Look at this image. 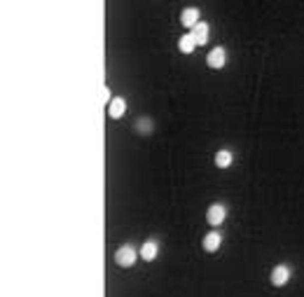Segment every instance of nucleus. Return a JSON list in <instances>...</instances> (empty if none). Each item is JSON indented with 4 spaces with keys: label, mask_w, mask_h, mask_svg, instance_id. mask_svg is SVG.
Segmentation results:
<instances>
[{
    "label": "nucleus",
    "mask_w": 304,
    "mask_h": 297,
    "mask_svg": "<svg viewBox=\"0 0 304 297\" xmlns=\"http://www.w3.org/2000/svg\"><path fill=\"white\" fill-rule=\"evenodd\" d=\"M138 260V251L134 248V246H120L117 248V253H115V262L120 267H134Z\"/></svg>",
    "instance_id": "f257e3e1"
},
{
    "label": "nucleus",
    "mask_w": 304,
    "mask_h": 297,
    "mask_svg": "<svg viewBox=\"0 0 304 297\" xmlns=\"http://www.w3.org/2000/svg\"><path fill=\"white\" fill-rule=\"evenodd\" d=\"M290 276H293V269L288 265H276L272 269V286L281 288V286H286L290 281Z\"/></svg>",
    "instance_id": "f03ea898"
},
{
    "label": "nucleus",
    "mask_w": 304,
    "mask_h": 297,
    "mask_svg": "<svg viewBox=\"0 0 304 297\" xmlns=\"http://www.w3.org/2000/svg\"><path fill=\"white\" fill-rule=\"evenodd\" d=\"M225 215H227V211H225V206H222V204H213V206H208V213H206V220H208V225H213V227H218V225H222V220H225Z\"/></svg>",
    "instance_id": "7ed1b4c3"
},
{
    "label": "nucleus",
    "mask_w": 304,
    "mask_h": 297,
    "mask_svg": "<svg viewBox=\"0 0 304 297\" xmlns=\"http://www.w3.org/2000/svg\"><path fill=\"white\" fill-rule=\"evenodd\" d=\"M159 255V244L154 241V239H150V241H145L143 246H141V260H145V262H152V260Z\"/></svg>",
    "instance_id": "20e7f679"
},
{
    "label": "nucleus",
    "mask_w": 304,
    "mask_h": 297,
    "mask_svg": "<svg viewBox=\"0 0 304 297\" xmlns=\"http://www.w3.org/2000/svg\"><path fill=\"white\" fill-rule=\"evenodd\" d=\"M220 244H222L220 232H208V234L204 236V251L206 253H215L220 248Z\"/></svg>",
    "instance_id": "39448f33"
},
{
    "label": "nucleus",
    "mask_w": 304,
    "mask_h": 297,
    "mask_svg": "<svg viewBox=\"0 0 304 297\" xmlns=\"http://www.w3.org/2000/svg\"><path fill=\"white\" fill-rule=\"evenodd\" d=\"M124 113H127V101L124 99H113L110 103H108V115H110L113 120L122 117Z\"/></svg>",
    "instance_id": "423d86ee"
},
{
    "label": "nucleus",
    "mask_w": 304,
    "mask_h": 297,
    "mask_svg": "<svg viewBox=\"0 0 304 297\" xmlns=\"http://www.w3.org/2000/svg\"><path fill=\"white\" fill-rule=\"evenodd\" d=\"M180 21H182V26H190V28H194V26L199 23V9H197V7H187V9H182Z\"/></svg>",
    "instance_id": "0eeeda50"
},
{
    "label": "nucleus",
    "mask_w": 304,
    "mask_h": 297,
    "mask_svg": "<svg viewBox=\"0 0 304 297\" xmlns=\"http://www.w3.org/2000/svg\"><path fill=\"white\" fill-rule=\"evenodd\" d=\"M192 38L197 45H206V40H208V23L199 21L194 28H192Z\"/></svg>",
    "instance_id": "6e6552de"
},
{
    "label": "nucleus",
    "mask_w": 304,
    "mask_h": 297,
    "mask_svg": "<svg viewBox=\"0 0 304 297\" xmlns=\"http://www.w3.org/2000/svg\"><path fill=\"white\" fill-rule=\"evenodd\" d=\"M208 66H211V68H222V66H225V49H222V47H215V49L208 54Z\"/></svg>",
    "instance_id": "1a4fd4ad"
},
{
    "label": "nucleus",
    "mask_w": 304,
    "mask_h": 297,
    "mask_svg": "<svg viewBox=\"0 0 304 297\" xmlns=\"http://www.w3.org/2000/svg\"><path fill=\"white\" fill-rule=\"evenodd\" d=\"M232 159H234V157H232V152H229V150H220V152L215 154V166L227 168L229 164H232Z\"/></svg>",
    "instance_id": "9d476101"
},
{
    "label": "nucleus",
    "mask_w": 304,
    "mask_h": 297,
    "mask_svg": "<svg viewBox=\"0 0 304 297\" xmlns=\"http://www.w3.org/2000/svg\"><path fill=\"white\" fill-rule=\"evenodd\" d=\"M178 47H180V52L190 54L192 49L197 47V42H194V38H192V33H190V35H182V38H180V42H178Z\"/></svg>",
    "instance_id": "9b49d317"
},
{
    "label": "nucleus",
    "mask_w": 304,
    "mask_h": 297,
    "mask_svg": "<svg viewBox=\"0 0 304 297\" xmlns=\"http://www.w3.org/2000/svg\"><path fill=\"white\" fill-rule=\"evenodd\" d=\"M103 101H110V89H106V87H103Z\"/></svg>",
    "instance_id": "f8f14e48"
}]
</instances>
